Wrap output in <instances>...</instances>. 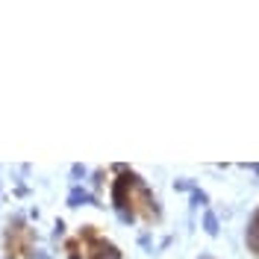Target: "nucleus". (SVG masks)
Instances as JSON below:
<instances>
[{
	"mask_svg": "<svg viewBox=\"0 0 259 259\" xmlns=\"http://www.w3.org/2000/svg\"><path fill=\"white\" fill-rule=\"evenodd\" d=\"M189 194H192V206H194V209H200V206L206 209V206H209V194L203 192V189H197V186H194Z\"/></svg>",
	"mask_w": 259,
	"mask_h": 259,
	"instance_id": "39448f33",
	"label": "nucleus"
},
{
	"mask_svg": "<svg viewBox=\"0 0 259 259\" xmlns=\"http://www.w3.org/2000/svg\"><path fill=\"white\" fill-rule=\"evenodd\" d=\"M136 218H139L136 209H118V221L121 224H136Z\"/></svg>",
	"mask_w": 259,
	"mask_h": 259,
	"instance_id": "423d86ee",
	"label": "nucleus"
},
{
	"mask_svg": "<svg viewBox=\"0 0 259 259\" xmlns=\"http://www.w3.org/2000/svg\"><path fill=\"white\" fill-rule=\"evenodd\" d=\"M244 242H247V250L259 256V212L250 215V221H247V230H244Z\"/></svg>",
	"mask_w": 259,
	"mask_h": 259,
	"instance_id": "f03ea898",
	"label": "nucleus"
},
{
	"mask_svg": "<svg viewBox=\"0 0 259 259\" xmlns=\"http://www.w3.org/2000/svg\"><path fill=\"white\" fill-rule=\"evenodd\" d=\"M194 183L192 180H174V192H192Z\"/></svg>",
	"mask_w": 259,
	"mask_h": 259,
	"instance_id": "0eeeda50",
	"label": "nucleus"
},
{
	"mask_svg": "<svg viewBox=\"0 0 259 259\" xmlns=\"http://www.w3.org/2000/svg\"><path fill=\"white\" fill-rule=\"evenodd\" d=\"M200 259H212V256H206V253H203V256H200Z\"/></svg>",
	"mask_w": 259,
	"mask_h": 259,
	"instance_id": "f8f14e48",
	"label": "nucleus"
},
{
	"mask_svg": "<svg viewBox=\"0 0 259 259\" xmlns=\"http://www.w3.org/2000/svg\"><path fill=\"white\" fill-rule=\"evenodd\" d=\"M30 259H50V253H48V250H41V247H32Z\"/></svg>",
	"mask_w": 259,
	"mask_h": 259,
	"instance_id": "1a4fd4ad",
	"label": "nucleus"
},
{
	"mask_svg": "<svg viewBox=\"0 0 259 259\" xmlns=\"http://www.w3.org/2000/svg\"><path fill=\"white\" fill-rule=\"evenodd\" d=\"M71 177H74V180L85 177V165H80V162H77V165H74V168H71Z\"/></svg>",
	"mask_w": 259,
	"mask_h": 259,
	"instance_id": "9d476101",
	"label": "nucleus"
},
{
	"mask_svg": "<svg viewBox=\"0 0 259 259\" xmlns=\"http://www.w3.org/2000/svg\"><path fill=\"white\" fill-rule=\"evenodd\" d=\"M247 171H253V174L259 177V165H247Z\"/></svg>",
	"mask_w": 259,
	"mask_h": 259,
	"instance_id": "9b49d317",
	"label": "nucleus"
},
{
	"mask_svg": "<svg viewBox=\"0 0 259 259\" xmlns=\"http://www.w3.org/2000/svg\"><path fill=\"white\" fill-rule=\"evenodd\" d=\"M218 230H221V224H218V215L212 209L203 212V233L206 236H218Z\"/></svg>",
	"mask_w": 259,
	"mask_h": 259,
	"instance_id": "20e7f679",
	"label": "nucleus"
},
{
	"mask_svg": "<svg viewBox=\"0 0 259 259\" xmlns=\"http://www.w3.org/2000/svg\"><path fill=\"white\" fill-rule=\"evenodd\" d=\"M82 203H95V206H100V203H97V197L89 192V189L74 186V189L68 192V206H82Z\"/></svg>",
	"mask_w": 259,
	"mask_h": 259,
	"instance_id": "7ed1b4c3",
	"label": "nucleus"
},
{
	"mask_svg": "<svg viewBox=\"0 0 259 259\" xmlns=\"http://www.w3.org/2000/svg\"><path fill=\"white\" fill-rule=\"evenodd\" d=\"M62 236H65V221H56V224H53V239L59 242Z\"/></svg>",
	"mask_w": 259,
	"mask_h": 259,
	"instance_id": "6e6552de",
	"label": "nucleus"
},
{
	"mask_svg": "<svg viewBox=\"0 0 259 259\" xmlns=\"http://www.w3.org/2000/svg\"><path fill=\"white\" fill-rule=\"evenodd\" d=\"M133 209H136V215L142 212L147 221H159L162 218L159 200L153 197V192L147 189V183L139 177V174H136V183H133Z\"/></svg>",
	"mask_w": 259,
	"mask_h": 259,
	"instance_id": "f257e3e1",
	"label": "nucleus"
}]
</instances>
